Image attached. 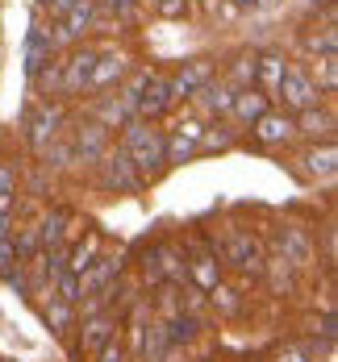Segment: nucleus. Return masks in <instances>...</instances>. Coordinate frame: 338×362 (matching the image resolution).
<instances>
[{
  "mask_svg": "<svg viewBox=\"0 0 338 362\" xmlns=\"http://www.w3.org/2000/svg\"><path fill=\"white\" fill-rule=\"evenodd\" d=\"M134 279L142 291H154L163 284H188V267H184V246L171 242V238H159V242H147L138 258H134Z\"/></svg>",
  "mask_w": 338,
  "mask_h": 362,
  "instance_id": "1",
  "label": "nucleus"
},
{
  "mask_svg": "<svg viewBox=\"0 0 338 362\" xmlns=\"http://www.w3.org/2000/svg\"><path fill=\"white\" fill-rule=\"evenodd\" d=\"M121 150L130 154V163H134V171L142 175V183L159 180L163 171H167V163H163V129H159V121H130L125 129H121Z\"/></svg>",
  "mask_w": 338,
  "mask_h": 362,
  "instance_id": "2",
  "label": "nucleus"
},
{
  "mask_svg": "<svg viewBox=\"0 0 338 362\" xmlns=\"http://www.w3.org/2000/svg\"><path fill=\"white\" fill-rule=\"evenodd\" d=\"M213 250L222 258V271H234L242 284H259L263 258H267L259 233H251V229H242V225H230L222 233V242H213Z\"/></svg>",
  "mask_w": 338,
  "mask_h": 362,
  "instance_id": "3",
  "label": "nucleus"
},
{
  "mask_svg": "<svg viewBox=\"0 0 338 362\" xmlns=\"http://www.w3.org/2000/svg\"><path fill=\"white\" fill-rule=\"evenodd\" d=\"M113 341H121V313H88L75 321V333L67 341L75 362H92L101 350H109Z\"/></svg>",
  "mask_w": 338,
  "mask_h": 362,
  "instance_id": "4",
  "label": "nucleus"
},
{
  "mask_svg": "<svg viewBox=\"0 0 338 362\" xmlns=\"http://www.w3.org/2000/svg\"><path fill=\"white\" fill-rule=\"evenodd\" d=\"M271 254H280L288 267H297L300 275L317 271V238H313V229L300 225V221H280V225L271 229Z\"/></svg>",
  "mask_w": 338,
  "mask_h": 362,
  "instance_id": "5",
  "label": "nucleus"
},
{
  "mask_svg": "<svg viewBox=\"0 0 338 362\" xmlns=\"http://www.w3.org/2000/svg\"><path fill=\"white\" fill-rule=\"evenodd\" d=\"M96 175V187L105 192V196H138L147 183H142V175L134 171V163H130V154L121 150V146H109L101 158H96V167H92Z\"/></svg>",
  "mask_w": 338,
  "mask_h": 362,
  "instance_id": "6",
  "label": "nucleus"
},
{
  "mask_svg": "<svg viewBox=\"0 0 338 362\" xmlns=\"http://www.w3.org/2000/svg\"><path fill=\"white\" fill-rule=\"evenodd\" d=\"M317 105H326V96L317 92V83L309 79V67L305 63H288V71L280 79V88H276V96H271V109H284V112H305V109H317Z\"/></svg>",
  "mask_w": 338,
  "mask_h": 362,
  "instance_id": "7",
  "label": "nucleus"
},
{
  "mask_svg": "<svg viewBox=\"0 0 338 362\" xmlns=\"http://www.w3.org/2000/svg\"><path fill=\"white\" fill-rule=\"evenodd\" d=\"M184 267H188V284L196 291H209L225 284V271H222V258L213 250V242H205V238H188L184 242Z\"/></svg>",
  "mask_w": 338,
  "mask_h": 362,
  "instance_id": "8",
  "label": "nucleus"
},
{
  "mask_svg": "<svg viewBox=\"0 0 338 362\" xmlns=\"http://www.w3.org/2000/svg\"><path fill=\"white\" fill-rule=\"evenodd\" d=\"M63 125H67L63 105H50V100L34 105V109L26 112V142H30V150L42 154L50 142H59V138H63Z\"/></svg>",
  "mask_w": 338,
  "mask_h": 362,
  "instance_id": "9",
  "label": "nucleus"
},
{
  "mask_svg": "<svg viewBox=\"0 0 338 362\" xmlns=\"http://www.w3.org/2000/svg\"><path fill=\"white\" fill-rule=\"evenodd\" d=\"M201 134H205V121H201V117H184V121H176L171 129H163V163H167V171H171V167H184V163L196 158Z\"/></svg>",
  "mask_w": 338,
  "mask_h": 362,
  "instance_id": "10",
  "label": "nucleus"
},
{
  "mask_svg": "<svg viewBox=\"0 0 338 362\" xmlns=\"http://www.w3.org/2000/svg\"><path fill=\"white\" fill-rule=\"evenodd\" d=\"M213 75H218V59H205V54L201 59H188V63H180L176 71L167 75V92H171L176 105H188Z\"/></svg>",
  "mask_w": 338,
  "mask_h": 362,
  "instance_id": "11",
  "label": "nucleus"
},
{
  "mask_svg": "<svg viewBox=\"0 0 338 362\" xmlns=\"http://www.w3.org/2000/svg\"><path fill=\"white\" fill-rule=\"evenodd\" d=\"M96 54L101 50H92V46H75L67 54H59V63H63V83H59V96L63 100H75V96H88V75H92V63H96Z\"/></svg>",
  "mask_w": 338,
  "mask_h": 362,
  "instance_id": "12",
  "label": "nucleus"
},
{
  "mask_svg": "<svg viewBox=\"0 0 338 362\" xmlns=\"http://www.w3.org/2000/svg\"><path fill=\"white\" fill-rule=\"evenodd\" d=\"M67 146H72V154H75V167H96V158L113 146V134L101 121L88 117V121H79L72 134H67Z\"/></svg>",
  "mask_w": 338,
  "mask_h": 362,
  "instance_id": "13",
  "label": "nucleus"
},
{
  "mask_svg": "<svg viewBox=\"0 0 338 362\" xmlns=\"http://www.w3.org/2000/svg\"><path fill=\"white\" fill-rule=\"evenodd\" d=\"M251 142L259 146V150H284V146L297 142V121H293V112L284 109H267L251 125Z\"/></svg>",
  "mask_w": 338,
  "mask_h": 362,
  "instance_id": "14",
  "label": "nucleus"
},
{
  "mask_svg": "<svg viewBox=\"0 0 338 362\" xmlns=\"http://www.w3.org/2000/svg\"><path fill=\"white\" fill-rule=\"evenodd\" d=\"M338 171V150L334 142H305V150L297 154V175L305 183H330Z\"/></svg>",
  "mask_w": 338,
  "mask_h": 362,
  "instance_id": "15",
  "label": "nucleus"
},
{
  "mask_svg": "<svg viewBox=\"0 0 338 362\" xmlns=\"http://www.w3.org/2000/svg\"><path fill=\"white\" fill-rule=\"evenodd\" d=\"M125 271H130V254L125 250H101L96 262L79 275V300H84V296H96L101 288H109L113 279H121Z\"/></svg>",
  "mask_w": 338,
  "mask_h": 362,
  "instance_id": "16",
  "label": "nucleus"
},
{
  "mask_svg": "<svg viewBox=\"0 0 338 362\" xmlns=\"http://www.w3.org/2000/svg\"><path fill=\"white\" fill-rule=\"evenodd\" d=\"M130 54L125 50H101L96 63H92V75H88V96H101V92H113L125 75H130Z\"/></svg>",
  "mask_w": 338,
  "mask_h": 362,
  "instance_id": "17",
  "label": "nucleus"
},
{
  "mask_svg": "<svg viewBox=\"0 0 338 362\" xmlns=\"http://www.w3.org/2000/svg\"><path fill=\"white\" fill-rule=\"evenodd\" d=\"M171 109H176V100H171V92H167V75L150 71L147 83H142V92H138L134 117H138V121H163Z\"/></svg>",
  "mask_w": 338,
  "mask_h": 362,
  "instance_id": "18",
  "label": "nucleus"
},
{
  "mask_svg": "<svg viewBox=\"0 0 338 362\" xmlns=\"http://www.w3.org/2000/svg\"><path fill=\"white\" fill-rule=\"evenodd\" d=\"M38 317H42V325L50 329V337L55 341H72V333H75V304H67V300H59L55 291H46V296H38Z\"/></svg>",
  "mask_w": 338,
  "mask_h": 362,
  "instance_id": "19",
  "label": "nucleus"
},
{
  "mask_svg": "<svg viewBox=\"0 0 338 362\" xmlns=\"http://www.w3.org/2000/svg\"><path fill=\"white\" fill-rule=\"evenodd\" d=\"M163 329H167V341L171 346H180V350H192L205 333H209V317H196V313H188L184 304L176 308V313H167V317H159Z\"/></svg>",
  "mask_w": 338,
  "mask_h": 362,
  "instance_id": "20",
  "label": "nucleus"
},
{
  "mask_svg": "<svg viewBox=\"0 0 338 362\" xmlns=\"http://www.w3.org/2000/svg\"><path fill=\"white\" fill-rule=\"evenodd\" d=\"M188 105H196L201 121H225V117H230V105H234V88L225 83L222 75H213Z\"/></svg>",
  "mask_w": 338,
  "mask_h": 362,
  "instance_id": "21",
  "label": "nucleus"
},
{
  "mask_svg": "<svg viewBox=\"0 0 338 362\" xmlns=\"http://www.w3.org/2000/svg\"><path fill=\"white\" fill-rule=\"evenodd\" d=\"M34 229H38V246H42V250L72 246V238H75V217L67 213V209H50V213H42V217L34 221Z\"/></svg>",
  "mask_w": 338,
  "mask_h": 362,
  "instance_id": "22",
  "label": "nucleus"
},
{
  "mask_svg": "<svg viewBox=\"0 0 338 362\" xmlns=\"http://www.w3.org/2000/svg\"><path fill=\"white\" fill-rule=\"evenodd\" d=\"M259 284L271 291V296H280V300H284V296H297L300 271H297V267H288L280 254L267 250V258H263V271H259Z\"/></svg>",
  "mask_w": 338,
  "mask_h": 362,
  "instance_id": "23",
  "label": "nucleus"
},
{
  "mask_svg": "<svg viewBox=\"0 0 338 362\" xmlns=\"http://www.w3.org/2000/svg\"><path fill=\"white\" fill-rule=\"evenodd\" d=\"M92 121H101L105 129H125L134 121V96H125L121 88H113V96H96L92 105Z\"/></svg>",
  "mask_w": 338,
  "mask_h": 362,
  "instance_id": "24",
  "label": "nucleus"
},
{
  "mask_svg": "<svg viewBox=\"0 0 338 362\" xmlns=\"http://www.w3.org/2000/svg\"><path fill=\"white\" fill-rule=\"evenodd\" d=\"M293 121H297V138H300V142H334L338 121H334V112L326 109V105L297 112Z\"/></svg>",
  "mask_w": 338,
  "mask_h": 362,
  "instance_id": "25",
  "label": "nucleus"
},
{
  "mask_svg": "<svg viewBox=\"0 0 338 362\" xmlns=\"http://www.w3.org/2000/svg\"><path fill=\"white\" fill-rule=\"evenodd\" d=\"M267 109H271V100L263 96L259 88H242V92H234V105H230V117H225V121H230L234 129H251Z\"/></svg>",
  "mask_w": 338,
  "mask_h": 362,
  "instance_id": "26",
  "label": "nucleus"
},
{
  "mask_svg": "<svg viewBox=\"0 0 338 362\" xmlns=\"http://www.w3.org/2000/svg\"><path fill=\"white\" fill-rule=\"evenodd\" d=\"M284 71H288V59H284L280 50H263V54H255V88H259L267 100L276 96V88H280Z\"/></svg>",
  "mask_w": 338,
  "mask_h": 362,
  "instance_id": "27",
  "label": "nucleus"
},
{
  "mask_svg": "<svg viewBox=\"0 0 338 362\" xmlns=\"http://www.w3.org/2000/svg\"><path fill=\"white\" fill-rule=\"evenodd\" d=\"M205 304H209V313L218 321H238L247 313V296H242V288H234V284H218V288L205 296Z\"/></svg>",
  "mask_w": 338,
  "mask_h": 362,
  "instance_id": "28",
  "label": "nucleus"
},
{
  "mask_svg": "<svg viewBox=\"0 0 338 362\" xmlns=\"http://www.w3.org/2000/svg\"><path fill=\"white\" fill-rule=\"evenodd\" d=\"M101 250H105V242H101L96 229H88L84 238H72V246H67V271H72V275H84V271L96 262Z\"/></svg>",
  "mask_w": 338,
  "mask_h": 362,
  "instance_id": "29",
  "label": "nucleus"
},
{
  "mask_svg": "<svg viewBox=\"0 0 338 362\" xmlns=\"http://www.w3.org/2000/svg\"><path fill=\"white\" fill-rule=\"evenodd\" d=\"M234 146H238V129L230 121H205V134H201L196 154H225Z\"/></svg>",
  "mask_w": 338,
  "mask_h": 362,
  "instance_id": "30",
  "label": "nucleus"
},
{
  "mask_svg": "<svg viewBox=\"0 0 338 362\" xmlns=\"http://www.w3.org/2000/svg\"><path fill=\"white\" fill-rule=\"evenodd\" d=\"M55 54H59V50H55V42L46 37V30H42V25H34V30H30V42H26V75L34 79V75L42 71L50 59H55Z\"/></svg>",
  "mask_w": 338,
  "mask_h": 362,
  "instance_id": "31",
  "label": "nucleus"
},
{
  "mask_svg": "<svg viewBox=\"0 0 338 362\" xmlns=\"http://www.w3.org/2000/svg\"><path fill=\"white\" fill-rule=\"evenodd\" d=\"M222 79L234 88V92H242V88H255V50H238V54L230 59V67H225Z\"/></svg>",
  "mask_w": 338,
  "mask_h": 362,
  "instance_id": "32",
  "label": "nucleus"
},
{
  "mask_svg": "<svg viewBox=\"0 0 338 362\" xmlns=\"http://www.w3.org/2000/svg\"><path fill=\"white\" fill-rule=\"evenodd\" d=\"M309 79L317 83V92H322V96H334V88H338V54L309 59Z\"/></svg>",
  "mask_w": 338,
  "mask_h": 362,
  "instance_id": "33",
  "label": "nucleus"
},
{
  "mask_svg": "<svg viewBox=\"0 0 338 362\" xmlns=\"http://www.w3.org/2000/svg\"><path fill=\"white\" fill-rule=\"evenodd\" d=\"M305 50H309L313 59H326V54H334V50H338L334 21H326V25H313V34H305Z\"/></svg>",
  "mask_w": 338,
  "mask_h": 362,
  "instance_id": "34",
  "label": "nucleus"
},
{
  "mask_svg": "<svg viewBox=\"0 0 338 362\" xmlns=\"http://www.w3.org/2000/svg\"><path fill=\"white\" fill-rule=\"evenodd\" d=\"M30 83H34L38 96H46V100H50V96H59V83H63V63H59V54H55V59H50V63H46Z\"/></svg>",
  "mask_w": 338,
  "mask_h": 362,
  "instance_id": "35",
  "label": "nucleus"
},
{
  "mask_svg": "<svg viewBox=\"0 0 338 362\" xmlns=\"http://www.w3.org/2000/svg\"><path fill=\"white\" fill-rule=\"evenodd\" d=\"M96 8H101V17H105V21L130 25V21H134V13H138V0H96Z\"/></svg>",
  "mask_w": 338,
  "mask_h": 362,
  "instance_id": "36",
  "label": "nucleus"
},
{
  "mask_svg": "<svg viewBox=\"0 0 338 362\" xmlns=\"http://www.w3.org/2000/svg\"><path fill=\"white\" fill-rule=\"evenodd\" d=\"M267 362H313V358H309V350L300 341H284V346H276L267 354Z\"/></svg>",
  "mask_w": 338,
  "mask_h": 362,
  "instance_id": "37",
  "label": "nucleus"
},
{
  "mask_svg": "<svg viewBox=\"0 0 338 362\" xmlns=\"http://www.w3.org/2000/svg\"><path fill=\"white\" fill-rule=\"evenodd\" d=\"M55 296L59 300H67V304H79V275H72V271H63L59 279H55Z\"/></svg>",
  "mask_w": 338,
  "mask_h": 362,
  "instance_id": "38",
  "label": "nucleus"
},
{
  "mask_svg": "<svg viewBox=\"0 0 338 362\" xmlns=\"http://www.w3.org/2000/svg\"><path fill=\"white\" fill-rule=\"evenodd\" d=\"M17 187H21V175L13 163H0V200H17Z\"/></svg>",
  "mask_w": 338,
  "mask_h": 362,
  "instance_id": "39",
  "label": "nucleus"
},
{
  "mask_svg": "<svg viewBox=\"0 0 338 362\" xmlns=\"http://www.w3.org/2000/svg\"><path fill=\"white\" fill-rule=\"evenodd\" d=\"M13 229H17V200H0V242L13 238Z\"/></svg>",
  "mask_w": 338,
  "mask_h": 362,
  "instance_id": "40",
  "label": "nucleus"
},
{
  "mask_svg": "<svg viewBox=\"0 0 338 362\" xmlns=\"http://www.w3.org/2000/svg\"><path fill=\"white\" fill-rule=\"evenodd\" d=\"M150 8H154L159 17H167V21H176V17H184V13H188V0H154Z\"/></svg>",
  "mask_w": 338,
  "mask_h": 362,
  "instance_id": "41",
  "label": "nucleus"
},
{
  "mask_svg": "<svg viewBox=\"0 0 338 362\" xmlns=\"http://www.w3.org/2000/svg\"><path fill=\"white\" fill-rule=\"evenodd\" d=\"M92 362H130V354H125V346H121V341H113L109 350H101Z\"/></svg>",
  "mask_w": 338,
  "mask_h": 362,
  "instance_id": "42",
  "label": "nucleus"
},
{
  "mask_svg": "<svg viewBox=\"0 0 338 362\" xmlns=\"http://www.w3.org/2000/svg\"><path fill=\"white\" fill-rule=\"evenodd\" d=\"M38 8H50V17H55V21H59V17H63V13H67V8H72L75 0H34Z\"/></svg>",
  "mask_w": 338,
  "mask_h": 362,
  "instance_id": "43",
  "label": "nucleus"
},
{
  "mask_svg": "<svg viewBox=\"0 0 338 362\" xmlns=\"http://www.w3.org/2000/svg\"><path fill=\"white\" fill-rule=\"evenodd\" d=\"M284 0H251V13H271V8H280Z\"/></svg>",
  "mask_w": 338,
  "mask_h": 362,
  "instance_id": "44",
  "label": "nucleus"
},
{
  "mask_svg": "<svg viewBox=\"0 0 338 362\" xmlns=\"http://www.w3.org/2000/svg\"><path fill=\"white\" fill-rule=\"evenodd\" d=\"M192 4H213V0H188V8H192Z\"/></svg>",
  "mask_w": 338,
  "mask_h": 362,
  "instance_id": "45",
  "label": "nucleus"
},
{
  "mask_svg": "<svg viewBox=\"0 0 338 362\" xmlns=\"http://www.w3.org/2000/svg\"><path fill=\"white\" fill-rule=\"evenodd\" d=\"M138 4H154V0H138Z\"/></svg>",
  "mask_w": 338,
  "mask_h": 362,
  "instance_id": "46",
  "label": "nucleus"
}]
</instances>
